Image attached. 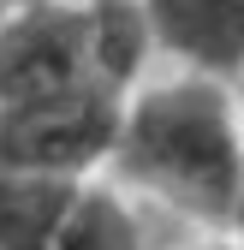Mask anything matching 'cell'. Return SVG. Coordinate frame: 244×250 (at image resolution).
I'll return each instance as SVG.
<instances>
[{
  "label": "cell",
  "mask_w": 244,
  "mask_h": 250,
  "mask_svg": "<svg viewBox=\"0 0 244 250\" xmlns=\"http://www.w3.org/2000/svg\"><path fill=\"white\" fill-rule=\"evenodd\" d=\"M119 89L96 66L83 0H18L0 18V161L83 179L113 155Z\"/></svg>",
  "instance_id": "cell-1"
},
{
  "label": "cell",
  "mask_w": 244,
  "mask_h": 250,
  "mask_svg": "<svg viewBox=\"0 0 244 250\" xmlns=\"http://www.w3.org/2000/svg\"><path fill=\"white\" fill-rule=\"evenodd\" d=\"M107 161H119L131 185L155 191L179 214L232 227L244 191V107L226 78L208 72L143 83L119 107Z\"/></svg>",
  "instance_id": "cell-2"
},
{
  "label": "cell",
  "mask_w": 244,
  "mask_h": 250,
  "mask_svg": "<svg viewBox=\"0 0 244 250\" xmlns=\"http://www.w3.org/2000/svg\"><path fill=\"white\" fill-rule=\"evenodd\" d=\"M149 36L185 72L238 78L244 72V0H143Z\"/></svg>",
  "instance_id": "cell-3"
},
{
  "label": "cell",
  "mask_w": 244,
  "mask_h": 250,
  "mask_svg": "<svg viewBox=\"0 0 244 250\" xmlns=\"http://www.w3.org/2000/svg\"><path fill=\"white\" fill-rule=\"evenodd\" d=\"M78 185L83 179L0 161V250H54V232L66 221Z\"/></svg>",
  "instance_id": "cell-4"
},
{
  "label": "cell",
  "mask_w": 244,
  "mask_h": 250,
  "mask_svg": "<svg viewBox=\"0 0 244 250\" xmlns=\"http://www.w3.org/2000/svg\"><path fill=\"white\" fill-rule=\"evenodd\" d=\"M54 250H143V227L131 203L107 185H78L66 221L54 232Z\"/></svg>",
  "instance_id": "cell-5"
},
{
  "label": "cell",
  "mask_w": 244,
  "mask_h": 250,
  "mask_svg": "<svg viewBox=\"0 0 244 250\" xmlns=\"http://www.w3.org/2000/svg\"><path fill=\"white\" fill-rule=\"evenodd\" d=\"M203 250H244V238H226V244H203Z\"/></svg>",
  "instance_id": "cell-6"
},
{
  "label": "cell",
  "mask_w": 244,
  "mask_h": 250,
  "mask_svg": "<svg viewBox=\"0 0 244 250\" xmlns=\"http://www.w3.org/2000/svg\"><path fill=\"white\" fill-rule=\"evenodd\" d=\"M238 107H244V102H238ZM232 227H238V232H244V191H238V221H232Z\"/></svg>",
  "instance_id": "cell-7"
},
{
  "label": "cell",
  "mask_w": 244,
  "mask_h": 250,
  "mask_svg": "<svg viewBox=\"0 0 244 250\" xmlns=\"http://www.w3.org/2000/svg\"><path fill=\"white\" fill-rule=\"evenodd\" d=\"M0 6H18V0H0Z\"/></svg>",
  "instance_id": "cell-8"
}]
</instances>
